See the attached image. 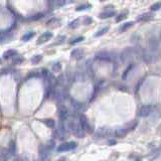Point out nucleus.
<instances>
[{"instance_id": "nucleus-17", "label": "nucleus", "mask_w": 161, "mask_h": 161, "mask_svg": "<svg viewBox=\"0 0 161 161\" xmlns=\"http://www.w3.org/2000/svg\"><path fill=\"white\" fill-rule=\"evenodd\" d=\"M113 14H114V12H103L100 14V17L101 18H107V17H110V16Z\"/></svg>"}, {"instance_id": "nucleus-6", "label": "nucleus", "mask_w": 161, "mask_h": 161, "mask_svg": "<svg viewBox=\"0 0 161 161\" xmlns=\"http://www.w3.org/2000/svg\"><path fill=\"white\" fill-rule=\"evenodd\" d=\"M57 136H58V139H65V136H67V131H65V128L64 125H62V123L58 128Z\"/></svg>"}, {"instance_id": "nucleus-15", "label": "nucleus", "mask_w": 161, "mask_h": 161, "mask_svg": "<svg viewBox=\"0 0 161 161\" xmlns=\"http://www.w3.org/2000/svg\"><path fill=\"white\" fill-rule=\"evenodd\" d=\"M150 18H151L150 13H145V14L141 15V17H139V20H148Z\"/></svg>"}, {"instance_id": "nucleus-1", "label": "nucleus", "mask_w": 161, "mask_h": 161, "mask_svg": "<svg viewBox=\"0 0 161 161\" xmlns=\"http://www.w3.org/2000/svg\"><path fill=\"white\" fill-rule=\"evenodd\" d=\"M68 127H70L71 131L77 137L82 138L84 136V129H83V127H82V125H79V124H75V123L72 122V123H70V126Z\"/></svg>"}, {"instance_id": "nucleus-19", "label": "nucleus", "mask_w": 161, "mask_h": 161, "mask_svg": "<svg viewBox=\"0 0 161 161\" xmlns=\"http://www.w3.org/2000/svg\"><path fill=\"white\" fill-rule=\"evenodd\" d=\"M107 30H108V28H103V29H101V30L98 31V33H96V37H100V35L104 34L105 31H107Z\"/></svg>"}, {"instance_id": "nucleus-11", "label": "nucleus", "mask_w": 161, "mask_h": 161, "mask_svg": "<svg viewBox=\"0 0 161 161\" xmlns=\"http://www.w3.org/2000/svg\"><path fill=\"white\" fill-rule=\"evenodd\" d=\"M51 70H52V72H54V73H58V72H61V65L60 62H57V64H54V65H52Z\"/></svg>"}, {"instance_id": "nucleus-16", "label": "nucleus", "mask_w": 161, "mask_h": 161, "mask_svg": "<svg viewBox=\"0 0 161 161\" xmlns=\"http://www.w3.org/2000/svg\"><path fill=\"white\" fill-rule=\"evenodd\" d=\"M161 7V2H157L155 3V4H153L152 6H151V10H153V11H155V10H158V9H160Z\"/></svg>"}, {"instance_id": "nucleus-9", "label": "nucleus", "mask_w": 161, "mask_h": 161, "mask_svg": "<svg viewBox=\"0 0 161 161\" xmlns=\"http://www.w3.org/2000/svg\"><path fill=\"white\" fill-rule=\"evenodd\" d=\"M11 154L9 152V150H6V149H2L0 151V159L4 160V159H8V157L10 156Z\"/></svg>"}, {"instance_id": "nucleus-10", "label": "nucleus", "mask_w": 161, "mask_h": 161, "mask_svg": "<svg viewBox=\"0 0 161 161\" xmlns=\"http://www.w3.org/2000/svg\"><path fill=\"white\" fill-rule=\"evenodd\" d=\"M22 61H23V58H22L21 57H19V55H17V54L12 58V62L14 65H19V64H21Z\"/></svg>"}, {"instance_id": "nucleus-22", "label": "nucleus", "mask_w": 161, "mask_h": 161, "mask_svg": "<svg viewBox=\"0 0 161 161\" xmlns=\"http://www.w3.org/2000/svg\"><path fill=\"white\" fill-rule=\"evenodd\" d=\"M87 7H90L89 5H84V6H80V7L77 8L78 11H81V10H84V9H87Z\"/></svg>"}, {"instance_id": "nucleus-2", "label": "nucleus", "mask_w": 161, "mask_h": 161, "mask_svg": "<svg viewBox=\"0 0 161 161\" xmlns=\"http://www.w3.org/2000/svg\"><path fill=\"white\" fill-rule=\"evenodd\" d=\"M77 147V143L75 142H67V143H62L61 145L58 146V152H65V151H70L73 150Z\"/></svg>"}, {"instance_id": "nucleus-20", "label": "nucleus", "mask_w": 161, "mask_h": 161, "mask_svg": "<svg viewBox=\"0 0 161 161\" xmlns=\"http://www.w3.org/2000/svg\"><path fill=\"white\" fill-rule=\"evenodd\" d=\"M82 40H84V37H78V38H75L74 41H72L71 42V44H78V42H80Z\"/></svg>"}, {"instance_id": "nucleus-26", "label": "nucleus", "mask_w": 161, "mask_h": 161, "mask_svg": "<svg viewBox=\"0 0 161 161\" xmlns=\"http://www.w3.org/2000/svg\"><path fill=\"white\" fill-rule=\"evenodd\" d=\"M160 39H161V35H160Z\"/></svg>"}, {"instance_id": "nucleus-25", "label": "nucleus", "mask_w": 161, "mask_h": 161, "mask_svg": "<svg viewBox=\"0 0 161 161\" xmlns=\"http://www.w3.org/2000/svg\"><path fill=\"white\" fill-rule=\"evenodd\" d=\"M91 22H92V18H87L86 20H85V23H86V24L91 23Z\"/></svg>"}, {"instance_id": "nucleus-13", "label": "nucleus", "mask_w": 161, "mask_h": 161, "mask_svg": "<svg viewBox=\"0 0 161 161\" xmlns=\"http://www.w3.org/2000/svg\"><path fill=\"white\" fill-rule=\"evenodd\" d=\"M41 60H42V55L37 54V55H34V57L31 58V61L33 62V64H38Z\"/></svg>"}, {"instance_id": "nucleus-12", "label": "nucleus", "mask_w": 161, "mask_h": 161, "mask_svg": "<svg viewBox=\"0 0 161 161\" xmlns=\"http://www.w3.org/2000/svg\"><path fill=\"white\" fill-rule=\"evenodd\" d=\"M44 123L47 125V127H50V128H54V125H55L54 120H52V119H47V120H44Z\"/></svg>"}, {"instance_id": "nucleus-3", "label": "nucleus", "mask_w": 161, "mask_h": 161, "mask_svg": "<svg viewBox=\"0 0 161 161\" xmlns=\"http://www.w3.org/2000/svg\"><path fill=\"white\" fill-rule=\"evenodd\" d=\"M50 153H51V150L48 149L47 147L44 145V144L39 147V158H40V159H42V160L47 159Z\"/></svg>"}, {"instance_id": "nucleus-18", "label": "nucleus", "mask_w": 161, "mask_h": 161, "mask_svg": "<svg viewBox=\"0 0 161 161\" xmlns=\"http://www.w3.org/2000/svg\"><path fill=\"white\" fill-rule=\"evenodd\" d=\"M44 145L47 146V148L51 151L52 148H54V141H52V140H51V141H48V142H47V144H44Z\"/></svg>"}, {"instance_id": "nucleus-21", "label": "nucleus", "mask_w": 161, "mask_h": 161, "mask_svg": "<svg viewBox=\"0 0 161 161\" xmlns=\"http://www.w3.org/2000/svg\"><path fill=\"white\" fill-rule=\"evenodd\" d=\"M132 24H133L132 22H128V23H126V24H125V25L123 26L122 28H121V30H124V29H126V28H128V27H130V26L132 25Z\"/></svg>"}, {"instance_id": "nucleus-24", "label": "nucleus", "mask_w": 161, "mask_h": 161, "mask_svg": "<svg viewBox=\"0 0 161 161\" xmlns=\"http://www.w3.org/2000/svg\"><path fill=\"white\" fill-rule=\"evenodd\" d=\"M125 15H126L125 13H124V14H121V15H120L121 17H117V21H121L122 19H124V18H125Z\"/></svg>"}, {"instance_id": "nucleus-23", "label": "nucleus", "mask_w": 161, "mask_h": 161, "mask_svg": "<svg viewBox=\"0 0 161 161\" xmlns=\"http://www.w3.org/2000/svg\"><path fill=\"white\" fill-rule=\"evenodd\" d=\"M79 22V20L77 19V20H75L73 22H71V24H70V27H75V26H77V23Z\"/></svg>"}, {"instance_id": "nucleus-7", "label": "nucleus", "mask_w": 161, "mask_h": 161, "mask_svg": "<svg viewBox=\"0 0 161 161\" xmlns=\"http://www.w3.org/2000/svg\"><path fill=\"white\" fill-rule=\"evenodd\" d=\"M16 54H17L16 51H13V50L6 51L4 54H3V58H4V60H8V58H12Z\"/></svg>"}, {"instance_id": "nucleus-4", "label": "nucleus", "mask_w": 161, "mask_h": 161, "mask_svg": "<svg viewBox=\"0 0 161 161\" xmlns=\"http://www.w3.org/2000/svg\"><path fill=\"white\" fill-rule=\"evenodd\" d=\"M52 37V33L50 31H47L44 32V33H42L40 37H38L37 39V44H44V42L48 41Z\"/></svg>"}, {"instance_id": "nucleus-14", "label": "nucleus", "mask_w": 161, "mask_h": 161, "mask_svg": "<svg viewBox=\"0 0 161 161\" xmlns=\"http://www.w3.org/2000/svg\"><path fill=\"white\" fill-rule=\"evenodd\" d=\"M9 152H10V154H14L15 152V143L13 141L9 143Z\"/></svg>"}, {"instance_id": "nucleus-5", "label": "nucleus", "mask_w": 161, "mask_h": 161, "mask_svg": "<svg viewBox=\"0 0 161 161\" xmlns=\"http://www.w3.org/2000/svg\"><path fill=\"white\" fill-rule=\"evenodd\" d=\"M83 55H84V50H82V48H75L71 54L72 58H75V60H81L83 58Z\"/></svg>"}, {"instance_id": "nucleus-8", "label": "nucleus", "mask_w": 161, "mask_h": 161, "mask_svg": "<svg viewBox=\"0 0 161 161\" xmlns=\"http://www.w3.org/2000/svg\"><path fill=\"white\" fill-rule=\"evenodd\" d=\"M34 32L33 31H29V32H26V33L24 35H22V37H21V40L22 41H28V40H30V39L34 37Z\"/></svg>"}]
</instances>
